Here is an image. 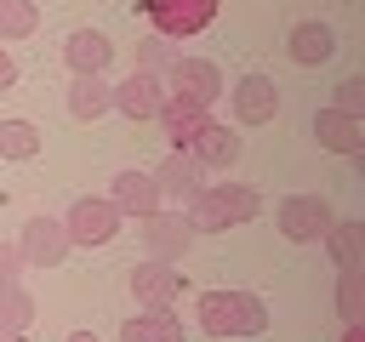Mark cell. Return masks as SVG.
<instances>
[{
  "instance_id": "6da1fadb",
  "label": "cell",
  "mask_w": 365,
  "mask_h": 342,
  "mask_svg": "<svg viewBox=\"0 0 365 342\" xmlns=\"http://www.w3.org/2000/svg\"><path fill=\"white\" fill-rule=\"evenodd\" d=\"M257 211H262V200H257V188H245V182H205V188L182 205V217H188L194 234H228V228L251 222Z\"/></svg>"
},
{
  "instance_id": "7a4b0ae2",
  "label": "cell",
  "mask_w": 365,
  "mask_h": 342,
  "mask_svg": "<svg viewBox=\"0 0 365 342\" xmlns=\"http://www.w3.org/2000/svg\"><path fill=\"white\" fill-rule=\"evenodd\" d=\"M194 319L205 336H262L268 331V302L257 291H205L194 302Z\"/></svg>"
},
{
  "instance_id": "3957f363",
  "label": "cell",
  "mask_w": 365,
  "mask_h": 342,
  "mask_svg": "<svg viewBox=\"0 0 365 342\" xmlns=\"http://www.w3.org/2000/svg\"><path fill=\"white\" fill-rule=\"evenodd\" d=\"M336 222V211H331V200L325 194H291V200H279V211H274V228L291 239V245H319V234Z\"/></svg>"
},
{
  "instance_id": "277c9868",
  "label": "cell",
  "mask_w": 365,
  "mask_h": 342,
  "mask_svg": "<svg viewBox=\"0 0 365 342\" xmlns=\"http://www.w3.org/2000/svg\"><path fill=\"white\" fill-rule=\"evenodd\" d=\"M120 222H125V217L114 211V200H108V194H103V200H97V194H86V200H74V205H68L63 234H68V245H86V251H91V245H108V239L120 234Z\"/></svg>"
},
{
  "instance_id": "5b68a950",
  "label": "cell",
  "mask_w": 365,
  "mask_h": 342,
  "mask_svg": "<svg viewBox=\"0 0 365 342\" xmlns=\"http://www.w3.org/2000/svg\"><path fill=\"white\" fill-rule=\"evenodd\" d=\"M217 6L222 0H143L154 34H165V40H188V34L211 28L217 23Z\"/></svg>"
},
{
  "instance_id": "8992f818",
  "label": "cell",
  "mask_w": 365,
  "mask_h": 342,
  "mask_svg": "<svg viewBox=\"0 0 365 342\" xmlns=\"http://www.w3.org/2000/svg\"><path fill=\"white\" fill-rule=\"evenodd\" d=\"M160 103H165V80H160L154 68H131L125 80H114V86H108V108H120L131 125L154 120V114H160Z\"/></svg>"
},
{
  "instance_id": "52a82bcc",
  "label": "cell",
  "mask_w": 365,
  "mask_h": 342,
  "mask_svg": "<svg viewBox=\"0 0 365 342\" xmlns=\"http://www.w3.org/2000/svg\"><path fill=\"white\" fill-rule=\"evenodd\" d=\"M228 108L240 125H274L279 120V86L268 74H240L228 86Z\"/></svg>"
},
{
  "instance_id": "ba28073f",
  "label": "cell",
  "mask_w": 365,
  "mask_h": 342,
  "mask_svg": "<svg viewBox=\"0 0 365 342\" xmlns=\"http://www.w3.org/2000/svg\"><path fill=\"white\" fill-rule=\"evenodd\" d=\"M11 245L23 251V262H29V268H57V262L74 251V245H68V234H63V217H46V211H40V217H29V222H23V234H17Z\"/></svg>"
},
{
  "instance_id": "9c48e42d",
  "label": "cell",
  "mask_w": 365,
  "mask_h": 342,
  "mask_svg": "<svg viewBox=\"0 0 365 342\" xmlns=\"http://www.w3.org/2000/svg\"><path fill=\"white\" fill-rule=\"evenodd\" d=\"M165 80H171V91L177 97H188V103H200V108H211L228 86H222V68L211 63V57H182L177 51V63L165 68Z\"/></svg>"
},
{
  "instance_id": "30bf717a",
  "label": "cell",
  "mask_w": 365,
  "mask_h": 342,
  "mask_svg": "<svg viewBox=\"0 0 365 342\" xmlns=\"http://www.w3.org/2000/svg\"><path fill=\"white\" fill-rule=\"evenodd\" d=\"M182 285H188V279L177 274V262L143 256V262L131 268V296H137V308H177Z\"/></svg>"
},
{
  "instance_id": "8fae6325",
  "label": "cell",
  "mask_w": 365,
  "mask_h": 342,
  "mask_svg": "<svg viewBox=\"0 0 365 342\" xmlns=\"http://www.w3.org/2000/svg\"><path fill=\"white\" fill-rule=\"evenodd\" d=\"M143 222V245H148V256H160V262H182V251L194 245V228H188V217L182 211H148V217H137Z\"/></svg>"
},
{
  "instance_id": "7c38bea8",
  "label": "cell",
  "mask_w": 365,
  "mask_h": 342,
  "mask_svg": "<svg viewBox=\"0 0 365 342\" xmlns=\"http://www.w3.org/2000/svg\"><path fill=\"white\" fill-rule=\"evenodd\" d=\"M314 142L325 148V154H342V160H359L365 154V120H354V114H342V108H314Z\"/></svg>"
},
{
  "instance_id": "4fadbf2b",
  "label": "cell",
  "mask_w": 365,
  "mask_h": 342,
  "mask_svg": "<svg viewBox=\"0 0 365 342\" xmlns=\"http://www.w3.org/2000/svg\"><path fill=\"white\" fill-rule=\"evenodd\" d=\"M154 182H160V200H171V205L182 211V205L205 188V165H200L188 148H171V154L154 165Z\"/></svg>"
},
{
  "instance_id": "5bb4252c",
  "label": "cell",
  "mask_w": 365,
  "mask_h": 342,
  "mask_svg": "<svg viewBox=\"0 0 365 342\" xmlns=\"http://www.w3.org/2000/svg\"><path fill=\"white\" fill-rule=\"evenodd\" d=\"M108 200H114V211H120V217H148V211H160V205H165V200H160L154 171H137V165H125V171L114 177Z\"/></svg>"
},
{
  "instance_id": "9a60e30c",
  "label": "cell",
  "mask_w": 365,
  "mask_h": 342,
  "mask_svg": "<svg viewBox=\"0 0 365 342\" xmlns=\"http://www.w3.org/2000/svg\"><path fill=\"white\" fill-rule=\"evenodd\" d=\"M285 51H291L297 68H319V63L336 57V28L319 23V17H308V23H297V28L285 34Z\"/></svg>"
},
{
  "instance_id": "2e32d148",
  "label": "cell",
  "mask_w": 365,
  "mask_h": 342,
  "mask_svg": "<svg viewBox=\"0 0 365 342\" xmlns=\"http://www.w3.org/2000/svg\"><path fill=\"white\" fill-rule=\"evenodd\" d=\"M63 63H68V74H108L114 40H108L103 28H74V34L63 40Z\"/></svg>"
},
{
  "instance_id": "e0dca14e",
  "label": "cell",
  "mask_w": 365,
  "mask_h": 342,
  "mask_svg": "<svg viewBox=\"0 0 365 342\" xmlns=\"http://www.w3.org/2000/svg\"><path fill=\"white\" fill-rule=\"evenodd\" d=\"M240 148H245V142H240V137H234L222 120H205V125L188 137V154H194L205 171H228V165L240 160Z\"/></svg>"
},
{
  "instance_id": "ac0fdd59",
  "label": "cell",
  "mask_w": 365,
  "mask_h": 342,
  "mask_svg": "<svg viewBox=\"0 0 365 342\" xmlns=\"http://www.w3.org/2000/svg\"><path fill=\"white\" fill-rule=\"evenodd\" d=\"M120 342H188V325L177 308H137V319L120 325Z\"/></svg>"
},
{
  "instance_id": "d6986e66",
  "label": "cell",
  "mask_w": 365,
  "mask_h": 342,
  "mask_svg": "<svg viewBox=\"0 0 365 342\" xmlns=\"http://www.w3.org/2000/svg\"><path fill=\"white\" fill-rule=\"evenodd\" d=\"M154 120H160V131L171 137V148H188V137H194V131H200L211 114H205L200 103H188V97L165 91V103H160V114H154Z\"/></svg>"
},
{
  "instance_id": "ffe728a7",
  "label": "cell",
  "mask_w": 365,
  "mask_h": 342,
  "mask_svg": "<svg viewBox=\"0 0 365 342\" xmlns=\"http://www.w3.org/2000/svg\"><path fill=\"white\" fill-rule=\"evenodd\" d=\"M68 114L86 125V120H103L108 114V80L103 74H74L68 80Z\"/></svg>"
},
{
  "instance_id": "44dd1931",
  "label": "cell",
  "mask_w": 365,
  "mask_h": 342,
  "mask_svg": "<svg viewBox=\"0 0 365 342\" xmlns=\"http://www.w3.org/2000/svg\"><path fill=\"white\" fill-rule=\"evenodd\" d=\"M40 148H46V137H40L34 120H23V114L0 120V160H34Z\"/></svg>"
},
{
  "instance_id": "7402d4cb",
  "label": "cell",
  "mask_w": 365,
  "mask_h": 342,
  "mask_svg": "<svg viewBox=\"0 0 365 342\" xmlns=\"http://www.w3.org/2000/svg\"><path fill=\"white\" fill-rule=\"evenodd\" d=\"M359 234H365V228H359L354 217H336V222H331V228L319 234V245L331 251V262H336V274H348V268H359Z\"/></svg>"
},
{
  "instance_id": "603a6c76",
  "label": "cell",
  "mask_w": 365,
  "mask_h": 342,
  "mask_svg": "<svg viewBox=\"0 0 365 342\" xmlns=\"http://www.w3.org/2000/svg\"><path fill=\"white\" fill-rule=\"evenodd\" d=\"M40 28V6L34 0H0V46L6 40H29Z\"/></svg>"
},
{
  "instance_id": "cb8c5ba5",
  "label": "cell",
  "mask_w": 365,
  "mask_h": 342,
  "mask_svg": "<svg viewBox=\"0 0 365 342\" xmlns=\"http://www.w3.org/2000/svg\"><path fill=\"white\" fill-rule=\"evenodd\" d=\"M34 325V296L17 285H0V331H29Z\"/></svg>"
},
{
  "instance_id": "d4e9b609",
  "label": "cell",
  "mask_w": 365,
  "mask_h": 342,
  "mask_svg": "<svg viewBox=\"0 0 365 342\" xmlns=\"http://www.w3.org/2000/svg\"><path fill=\"white\" fill-rule=\"evenodd\" d=\"M177 63V46L165 40V34H148V40H137V68H154V74H165Z\"/></svg>"
},
{
  "instance_id": "484cf974",
  "label": "cell",
  "mask_w": 365,
  "mask_h": 342,
  "mask_svg": "<svg viewBox=\"0 0 365 342\" xmlns=\"http://www.w3.org/2000/svg\"><path fill=\"white\" fill-rule=\"evenodd\" d=\"M336 319H342V325H354V319H359V268L336 274Z\"/></svg>"
},
{
  "instance_id": "4316f807",
  "label": "cell",
  "mask_w": 365,
  "mask_h": 342,
  "mask_svg": "<svg viewBox=\"0 0 365 342\" xmlns=\"http://www.w3.org/2000/svg\"><path fill=\"white\" fill-rule=\"evenodd\" d=\"M331 108H342V114H354V120H365V80H359V74H348V80L336 86V97H331Z\"/></svg>"
},
{
  "instance_id": "83f0119b",
  "label": "cell",
  "mask_w": 365,
  "mask_h": 342,
  "mask_svg": "<svg viewBox=\"0 0 365 342\" xmlns=\"http://www.w3.org/2000/svg\"><path fill=\"white\" fill-rule=\"evenodd\" d=\"M23 268H29V262H23V251H17L11 239H0V285H17V279H23Z\"/></svg>"
},
{
  "instance_id": "f1b7e54d",
  "label": "cell",
  "mask_w": 365,
  "mask_h": 342,
  "mask_svg": "<svg viewBox=\"0 0 365 342\" xmlns=\"http://www.w3.org/2000/svg\"><path fill=\"white\" fill-rule=\"evenodd\" d=\"M11 80H17V63H11V51H6V46H0V91H6V86H11Z\"/></svg>"
},
{
  "instance_id": "f546056e",
  "label": "cell",
  "mask_w": 365,
  "mask_h": 342,
  "mask_svg": "<svg viewBox=\"0 0 365 342\" xmlns=\"http://www.w3.org/2000/svg\"><path fill=\"white\" fill-rule=\"evenodd\" d=\"M336 342H365V331H359V319H354V325H342V336H336Z\"/></svg>"
},
{
  "instance_id": "4dcf8cb0",
  "label": "cell",
  "mask_w": 365,
  "mask_h": 342,
  "mask_svg": "<svg viewBox=\"0 0 365 342\" xmlns=\"http://www.w3.org/2000/svg\"><path fill=\"white\" fill-rule=\"evenodd\" d=\"M63 342H103V336H97V331H68Z\"/></svg>"
},
{
  "instance_id": "1f68e13d",
  "label": "cell",
  "mask_w": 365,
  "mask_h": 342,
  "mask_svg": "<svg viewBox=\"0 0 365 342\" xmlns=\"http://www.w3.org/2000/svg\"><path fill=\"white\" fill-rule=\"evenodd\" d=\"M0 342H23V331H0Z\"/></svg>"
}]
</instances>
